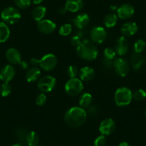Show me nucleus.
<instances>
[{
  "instance_id": "nucleus-37",
  "label": "nucleus",
  "mask_w": 146,
  "mask_h": 146,
  "mask_svg": "<svg viewBox=\"0 0 146 146\" xmlns=\"http://www.w3.org/2000/svg\"><path fill=\"white\" fill-rule=\"evenodd\" d=\"M107 143V139L105 135L98 136L94 141V145L95 146H105Z\"/></svg>"
},
{
  "instance_id": "nucleus-42",
  "label": "nucleus",
  "mask_w": 146,
  "mask_h": 146,
  "mask_svg": "<svg viewBox=\"0 0 146 146\" xmlns=\"http://www.w3.org/2000/svg\"><path fill=\"white\" fill-rule=\"evenodd\" d=\"M67 12V9H66V8L64 7H61L60 8V9H59V13L60 14V15H64V14Z\"/></svg>"
},
{
  "instance_id": "nucleus-41",
  "label": "nucleus",
  "mask_w": 146,
  "mask_h": 146,
  "mask_svg": "<svg viewBox=\"0 0 146 146\" xmlns=\"http://www.w3.org/2000/svg\"><path fill=\"white\" fill-rule=\"evenodd\" d=\"M30 64H32L33 67H36L39 64L40 65V60L36 58H32L30 60Z\"/></svg>"
},
{
  "instance_id": "nucleus-45",
  "label": "nucleus",
  "mask_w": 146,
  "mask_h": 146,
  "mask_svg": "<svg viewBox=\"0 0 146 146\" xmlns=\"http://www.w3.org/2000/svg\"><path fill=\"white\" fill-rule=\"evenodd\" d=\"M12 146H25V145H24L23 144H22V143H17V144H15Z\"/></svg>"
},
{
  "instance_id": "nucleus-22",
  "label": "nucleus",
  "mask_w": 146,
  "mask_h": 146,
  "mask_svg": "<svg viewBox=\"0 0 146 146\" xmlns=\"http://www.w3.org/2000/svg\"><path fill=\"white\" fill-rule=\"evenodd\" d=\"M47 9L43 6H38L35 7L32 12V17L36 22H40V21L44 19V17L46 15Z\"/></svg>"
},
{
  "instance_id": "nucleus-47",
  "label": "nucleus",
  "mask_w": 146,
  "mask_h": 146,
  "mask_svg": "<svg viewBox=\"0 0 146 146\" xmlns=\"http://www.w3.org/2000/svg\"><path fill=\"white\" fill-rule=\"evenodd\" d=\"M145 117H146V110H145Z\"/></svg>"
},
{
  "instance_id": "nucleus-10",
  "label": "nucleus",
  "mask_w": 146,
  "mask_h": 146,
  "mask_svg": "<svg viewBox=\"0 0 146 146\" xmlns=\"http://www.w3.org/2000/svg\"><path fill=\"white\" fill-rule=\"evenodd\" d=\"M115 129V123L112 118L104 119L99 126V131L101 135L108 136L111 135Z\"/></svg>"
},
{
  "instance_id": "nucleus-23",
  "label": "nucleus",
  "mask_w": 146,
  "mask_h": 146,
  "mask_svg": "<svg viewBox=\"0 0 146 146\" xmlns=\"http://www.w3.org/2000/svg\"><path fill=\"white\" fill-rule=\"evenodd\" d=\"M10 36V29L4 22H0V43L5 42Z\"/></svg>"
},
{
  "instance_id": "nucleus-30",
  "label": "nucleus",
  "mask_w": 146,
  "mask_h": 146,
  "mask_svg": "<svg viewBox=\"0 0 146 146\" xmlns=\"http://www.w3.org/2000/svg\"><path fill=\"white\" fill-rule=\"evenodd\" d=\"M72 31V26L70 24H64L59 29V33L62 36H68Z\"/></svg>"
},
{
  "instance_id": "nucleus-25",
  "label": "nucleus",
  "mask_w": 146,
  "mask_h": 146,
  "mask_svg": "<svg viewBox=\"0 0 146 146\" xmlns=\"http://www.w3.org/2000/svg\"><path fill=\"white\" fill-rule=\"evenodd\" d=\"M92 102V97L91 94L88 92H85L82 94L79 98V104L80 106L82 108H88L91 105Z\"/></svg>"
},
{
  "instance_id": "nucleus-33",
  "label": "nucleus",
  "mask_w": 146,
  "mask_h": 146,
  "mask_svg": "<svg viewBox=\"0 0 146 146\" xmlns=\"http://www.w3.org/2000/svg\"><path fill=\"white\" fill-rule=\"evenodd\" d=\"M80 70L75 65H70L67 69V75L70 78H75L79 75Z\"/></svg>"
},
{
  "instance_id": "nucleus-46",
  "label": "nucleus",
  "mask_w": 146,
  "mask_h": 146,
  "mask_svg": "<svg viewBox=\"0 0 146 146\" xmlns=\"http://www.w3.org/2000/svg\"><path fill=\"white\" fill-rule=\"evenodd\" d=\"M110 9H116V7L111 6V7H110Z\"/></svg>"
},
{
  "instance_id": "nucleus-15",
  "label": "nucleus",
  "mask_w": 146,
  "mask_h": 146,
  "mask_svg": "<svg viewBox=\"0 0 146 146\" xmlns=\"http://www.w3.org/2000/svg\"><path fill=\"white\" fill-rule=\"evenodd\" d=\"M138 30V27L136 23L133 22H128L123 24V26L121 27L120 32L122 35L124 36H133L137 33Z\"/></svg>"
},
{
  "instance_id": "nucleus-9",
  "label": "nucleus",
  "mask_w": 146,
  "mask_h": 146,
  "mask_svg": "<svg viewBox=\"0 0 146 146\" xmlns=\"http://www.w3.org/2000/svg\"><path fill=\"white\" fill-rule=\"evenodd\" d=\"M57 59L53 54H47L40 60V66L45 71H52L56 67Z\"/></svg>"
},
{
  "instance_id": "nucleus-36",
  "label": "nucleus",
  "mask_w": 146,
  "mask_h": 146,
  "mask_svg": "<svg viewBox=\"0 0 146 146\" xmlns=\"http://www.w3.org/2000/svg\"><path fill=\"white\" fill-rule=\"evenodd\" d=\"M35 102H36V104L39 106H42L47 102V96L45 95V93H42L39 94L37 96H36V100H35Z\"/></svg>"
},
{
  "instance_id": "nucleus-35",
  "label": "nucleus",
  "mask_w": 146,
  "mask_h": 146,
  "mask_svg": "<svg viewBox=\"0 0 146 146\" xmlns=\"http://www.w3.org/2000/svg\"><path fill=\"white\" fill-rule=\"evenodd\" d=\"M146 98V92L143 89H139L133 94V98L137 101H142Z\"/></svg>"
},
{
  "instance_id": "nucleus-2",
  "label": "nucleus",
  "mask_w": 146,
  "mask_h": 146,
  "mask_svg": "<svg viewBox=\"0 0 146 146\" xmlns=\"http://www.w3.org/2000/svg\"><path fill=\"white\" fill-rule=\"evenodd\" d=\"M77 54L81 59L87 61L95 60L98 56V50L92 42L85 39L77 47Z\"/></svg>"
},
{
  "instance_id": "nucleus-28",
  "label": "nucleus",
  "mask_w": 146,
  "mask_h": 146,
  "mask_svg": "<svg viewBox=\"0 0 146 146\" xmlns=\"http://www.w3.org/2000/svg\"><path fill=\"white\" fill-rule=\"evenodd\" d=\"M28 132L24 127H19L16 130V137L17 140L20 142L21 143H23L26 142L27 135Z\"/></svg>"
},
{
  "instance_id": "nucleus-17",
  "label": "nucleus",
  "mask_w": 146,
  "mask_h": 146,
  "mask_svg": "<svg viewBox=\"0 0 146 146\" xmlns=\"http://www.w3.org/2000/svg\"><path fill=\"white\" fill-rule=\"evenodd\" d=\"M90 22V17L88 14L80 13L73 19V24L75 27L79 29H82L86 27Z\"/></svg>"
},
{
  "instance_id": "nucleus-16",
  "label": "nucleus",
  "mask_w": 146,
  "mask_h": 146,
  "mask_svg": "<svg viewBox=\"0 0 146 146\" xmlns=\"http://www.w3.org/2000/svg\"><path fill=\"white\" fill-rule=\"evenodd\" d=\"M6 57L7 60L13 64H19L21 61H22V54H21L20 52L16 48H12L8 49L7 51L6 52Z\"/></svg>"
},
{
  "instance_id": "nucleus-34",
  "label": "nucleus",
  "mask_w": 146,
  "mask_h": 146,
  "mask_svg": "<svg viewBox=\"0 0 146 146\" xmlns=\"http://www.w3.org/2000/svg\"><path fill=\"white\" fill-rule=\"evenodd\" d=\"M15 3L19 9H26L31 5V0H15Z\"/></svg>"
},
{
  "instance_id": "nucleus-5",
  "label": "nucleus",
  "mask_w": 146,
  "mask_h": 146,
  "mask_svg": "<svg viewBox=\"0 0 146 146\" xmlns=\"http://www.w3.org/2000/svg\"><path fill=\"white\" fill-rule=\"evenodd\" d=\"M84 85L79 78H70L64 85V90L70 96H77L82 92Z\"/></svg>"
},
{
  "instance_id": "nucleus-14",
  "label": "nucleus",
  "mask_w": 146,
  "mask_h": 146,
  "mask_svg": "<svg viewBox=\"0 0 146 146\" xmlns=\"http://www.w3.org/2000/svg\"><path fill=\"white\" fill-rule=\"evenodd\" d=\"M128 41L125 36H121L117 39L115 44V50L117 54L123 56L127 54L128 51Z\"/></svg>"
},
{
  "instance_id": "nucleus-39",
  "label": "nucleus",
  "mask_w": 146,
  "mask_h": 146,
  "mask_svg": "<svg viewBox=\"0 0 146 146\" xmlns=\"http://www.w3.org/2000/svg\"><path fill=\"white\" fill-rule=\"evenodd\" d=\"M113 63H114V60H108L104 57L103 62H102V64H103L104 67L107 70H110L112 67H113Z\"/></svg>"
},
{
  "instance_id": "nucleus-26",
  "label": "nucleus",
  "mask_w": 146,
  "mask_h": 146,
  "mask_svg": "<svg viewBox=\"0 0 146 146\" xmlns=\"http://www.w3.org/2000/svg\"><path fill=\"white\" fill-rule=\"evenodd\" d=\"M40 137L38 134L35 131L28 132L26 138V143L29 146H37L38 145Z\"/></svg>"
},
{
  "instance_id": "nucleus-12",
  "label": "nucleus",
  "mask_w": 146,
  "mask_h": 146,
  "mask_svg": "<svg viewBox=\"0 0 146 146\" xmlns=\"http://www.w3.org/2000/svg\"><path fill=\"white\" fill-rule=\"evenodd\" d=\"M16 75V70L13 66L7 64L0 70V80L4 82H9Z\"/></svg>"
},
{
  "instance_id": "nucleus-24",
  "label": "nucleus",
  "mask_w": 146,
  "mask_h": 146,
  "mask_svg": "<svg viewBox=\"0 0 146 146\" xmlns=\"http://www.w3.org/2000/svg\"><path fill=\"white\" fill-rule=\"evenodd\" d=\"M118 19V17L115 14H108L104 18V25L106 27L112 28L116 25Z\"/></svg>"
},
{
  "instance_id": "nucleus-27",
  "label": "nucleus",
  "mask_w": 146,
  "mask_h": 146,
  "mask_svg": "<svg viewBox=\"0 0 146 146\" xmlns=\"http://www.w3.org/2000/svg\"><path fill=\"white\" fill-rule=\"evenodd\" d=\"M85 36V32L82 30V29H80V30L77 32L75 35L72 36L71 39H70V42H71V44H72V45L78 47V46L85 40V39H84Z\"/></svg>"
},
{
  "instance_id": "nucleus-6",
  "label": "nucleus",
  "mask_w": 146,
  "mask_h": 146,
  "mask_svg": "<svg viewBox=\"0 0 146 146\" xmlns=\"http://www.w3.org/2000/svg\"><path fill=\"white\" fill-rule=\"evenodd\" d=\"M57 85V80L55 78L50 75H47L39 80L37 83V88L43 93H47L52 91Z\"/></svg>"
},
{
  "instance_id": "nucleus-20",
  "label": "nucleus",
  "mask_w": 146,
  "mask_h": 146,
  "mask_svg": "<svg viewBox=\"0 0 146 146\" xmlns=\"http://www.w3.org/2000/svg\"><path fill=\"white\" fill-rule=\"evenodd\" d=\"M80 79L82 81L88 82L92 80L95 75V72L93 68L90 67H83L80 70L79 72Z\"/></svg>"
},
{
  "instance_id": "nucleus-44",
  "label": "nucleus",
  "mask_w": 146,
  "mask_h": 146,
  "mask_svg": "<svg viewBox=\"0 0 146 146\" xmlns=\"http://www.w3.org/2000/svg\"><path fill=\"white\" fill-rule=\"evenodd\" d=\"M118 146H130V145H129L128 143H127V142H122V143H120V144H119Z\"/></svg>"
},
{
  "instance_id": "nucleus-18",
  "label": "nucleus",
  "mask_w": 146,
  "mask_h": 146,
  "mask_svg": "<svg viewBox=\"0 0 146 146\" xmlns=\"http://www.w3.org/2000/svg\"><path fill=\"white\" fill-rule=\"evenodd\" d=\"M83 7L84 2L82 0H67L64 5L67 11L73 13L82 10Z\"/></svg>"
},
{
  "instance_id": "nucleus-43",
  "label": "nucleus",
  "mask_w": 146,
  "mask_h": 146,
  "mask_svg": "<svg viewBox=\"0 0 146 146\" xmlns=\"http://www.w3.org/2000/svg\"><path fill=\"white\" fill-rule=\"evenodd\" d=\"M32 1L35 5H40L43 2V0H32Z\"/></svg>"
},
{
  "instance_id": "nucleus-8",
  "label": "nucleus",
  "mask_w": 146,
  "mask_h": 146,
  "mask_svg": "<svg viewBox=\"0 0 146 146\" xmlns=\"http://www.w3.org/2000/svg\"><path fill=\"white\" fill-rule=\"evenodd\" d=\"M90 35L92 42L95 44H102L107 38V32L102 27L96 26L92 28Z\"/></svg>"
},
{
  "instance_id": "nucleus-1",
  "label": "nucleus",
  "mask_w": 146,
  "mask_h": 146,
  "mask_svg": "<svg viewBox=\"0 0 146 146\" xmlns=\"http://www.w3.org/2000/svg\"><path fill=\"white\" fill-rule=\"evenodd\" d=\"M87 117V113L84 108L72 107L65 113L64 120L69 127H77L83 125L86 121Z\"/></svg>"
},
{
  "instance_id": "nucleus-19",
  "label": "nucleus",
  "mask_w": 146,
  "mask_h": 146,
  "mask_svg": "<svg viewBox=\"0 0 146 146\" xmlns=\"http://www.w3.org/2000/svg\"><path fill=\"white\" fill-rule=\"evenodd\" d=\"M145 57H143L141 53H136L132 55L131 59H130V65L132 68L135 71L140 70L145 63Z\"/></svg>"
},
{
  "instance_id": "nucleus-29",
  "label": "nucleus",
  "mask_w": 146,
  "mask_h": 146,
  "mask_svg": "<svg viewBox=\"0 0 146 146\" xmlns=\"http://www.w3.org/2000/svg\"><path fill=\"white\" fill-rule=\"evenodd\" d=\"M11 92H12V86L9 85V82H4L0 86V95L2 97L9 96Z\"/></svg>"
},
{
  "instance_id": "nucleus-31",
  "label": "nucleus",
  "mask_w": 146,
  "mask_h": 146,
  "mask_svg": "<svg viewBox=\"0 0 146 146\" xmlns=\"http://www.w3.org/2000/svg\"><path fill=\"white\" fill-rule=\"evenodd\" d=\"M146 47V43L144 40H138L134 44V51L136 53H142Z\"/></svg>"
},
{
  "instance_id": "nucleus-7",
  "label": "nucleus",
  "mask_w": 146,
  "mask_h": 146,
  "mask_svg": "<svg viewBox=\"0 0 146 146\" xmlns=\"http://www.w3.org/2000/svg\"><path fill=\"white\" fill-rule=\"evenodd\" d=\"M113 68L119 76L125 77L130 71V64L123 57H117L114 60Z\"/></svg>"
},
{
  "instance_id": "nucleus-40",
  "label": "nucleus",
  "mask_w": 146,
  "mask_h": 146,
  "mask_svg": "<svg viewBox=\"0 0 146 146\" xmlns=\"http://www.w3.org/2000/svg\"><path fill=\"white\" fill-rule=\"evenodd\" d=\"M19 65L20 66L21 69H22V70H27L28 67H29V64L26 61H21Z\"/></svg>"
},
{
  "instance_id": "nucleus-3",
  "label": "nucleus",
  "mask_w": 146,
  "mask_h": 146,
  "mask_svg": "<svg viewBox=\"0 0 146 146\" xmlns=\"http://www.w3.org/2000/svg\"><path fill=\"white\" fill-rule=\"evenodd\" d=\"M133 93L129 88L123 87L116 90L115 93V102L119 107H125L131 102Z\"/></svg>"
},
{
  "instance_id": "nucleus-48",
  "label": "nucleus",
  "mask_w": 146,
  "mask_h": 146,
  "mask_svg": "<svg viewBox=\"0 0 146 146\" xmlns=\"http://www.w3.org/2000/svg\"><path fill=\"white\" fill-rule=\"evenodd\" d=\"M37 146H38V145H37Z\"/></svg>"
},
{
  "instance_id": "nucleus-32",
  "label": "nucleus",
  "mask_w": 146,
  "mask_h": 146,
  "mask_svg": "<svg viewBox=\"0 0 146 146\" xmlns=\"http://www.w3.org/2000/svg\"><path fill=\"white\" fill-rule=\"evenodd\" d=\"M116 54H117V53H116L115 49L111 48V47H107L103 52L104 57L108 59V60H114L115 59Z\"/></svg>"
},
{
  "instance_id": "nucleus-11",
  "label": "nucleus",
  "mask_w": 146,
  "mask_h": 146,
  "mask_svg": "<svg viewBox=\"0 0 146 146\" xmlns=\"http://www.w3.org/2000/svg\"><path fill=\"white\" fill-rule=\"evenodd\" d=\"M57 25L50 19H42L37 22V29L40 32L45 35H49L54 32Z\"/></svg>"
},
{
  "instance_id": "nucleus-4",
  "label": "nucleus",
  "mask_w": 146,
  "mask_h": 146,
  "mask_svg": "<svg viewBox=\"0 0 146 146\" xmlns=\"http://www.w3.org/2000/svg\"><path fill=\"white\" fill-rule=\"evenodd\" d=\"M1 18L7 25H14L19 22L21 18V13L17 8L8 7L2 11Z\"/></svg>"
},
{
  "instance_id": "nucleus-38",
  "label": "nucleus",
  "mask_w": 146,
  "mask_h": 146,
  "mask_svg": "<svg viewBox=\"0 0 146 146\" xmlns=\"http://www.w3.org/2000/svg\"><path fill=\"white\" fill-rule=\"evenodd\" d=\"M86 113L88 116L93 117V116L96 115V114L98 113V109L95 105H90L88 108V110L86 111Z\"/></svg>"
},
{
  "instance_id": "nucleus-21",
  "label": "nucleus",
  "mask_w": 146,
  "mask_h": 146,
  "mask_svg": "<svg viewBox=\"0 0 146 146\" xmlns=\"http://www.w3.org/2000/svg\"><path fill=\"white\" fill-rule=\"evenodd\" d=\"M41 75V71L36 67H32L28 69L26 73V80L28 82H34L39 80Z\"/></svg>"
},
{
  "instance_id": "nucleus-13",
  "label": "nucleus",
  "mask_w": 146,
  "mask_h": 146,
  "mask_svg": "<svg viewBox=\"0 0 146 146\" xmlns=\"http://www.w3.org/2000/svg\"><path fill=\"white\" fill-rule=\"evenodd\" d=\"M135 9L130 4H124L117 9V15L120 19H127L133 16Z\"/></svg>"
}]
</instances>
